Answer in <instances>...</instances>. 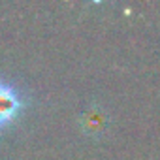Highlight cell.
Segmentation results:
<instances>
[{
    "label": "cell",
    "mask_w": 160,
    "mask_h": 160,
    "mask_svg": "<svg viewBox=\"0 0 160 160\" xmlns=\"http://www.w3.org/2000/svg\"><path fill=\"white\" fill-rule=\"evenodd\" d=\"M25 96L23 92L8 79L0 77V132L12 126L25 109Z\"/></svg>",
    "instance_id": "cell-1"
},
{
    "label": "cell",
    "mask_w": 160,
    "mask_h": 160,
    "mask_svg": "<svg viewBox=\"0 0 160 160\" xmlns=\"http://www.w3.org/2000/svg\"><path fill=\"white\" fill-rule=\"evenodd\" d=\"M79 124H81L83 132L89 134V136H102L106 130H108V124H109V117L106 113L104 108L100 106H91L85 109V113L81 115V121H79Z\"/></svg>",
    "instance_id": "cell-2"
}]
</instances>
